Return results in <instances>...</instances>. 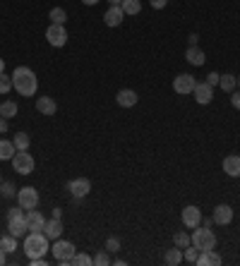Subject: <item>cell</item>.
<instances>
[{"label": "cell", "mask_w": 240, "mask_h": 266, "mask_svg": "<svg viewBox=\"0 0 240 266\" xmlns=\"http://www.w3.org/2000/svg\"><path fill=\"white\" fill-rule=\"evenodd\" d=\"M12 89H15L19 96H34L36 94V89H39V79L34 75V70L29 67H17L12 72Z\"/></svg>", "instance_id": "cell-1"}, {"label": "cell", "mask_w": 240, "mask_h": 266, "mask_svg": "<svg viewBox=\"0 0 240 266\" xmlns=\"http://www.w3.org/2000/svg\"><path fill=\"white\" fill-rule=\"evenodd\" d=\"M51 250L46 233H27L24 235V254L29 259L46 257V252Z\"/></svg>", "instance_id": "cell-2"}, {"label": "cell", "mask_w": 240, "mask_h": 266, "mask_svg": "<svg viewBox=\"0 0 240 266\" xmlns=\"http://www.w3.org/2000/svg\"><path fill=\"white\" fill-rule=\"evenodd\" d=\"M51 252H53V257H56V261L60 266H70V261L77 250H75V245H72L70 240H60V237H58L56 245L51 247Z\"/></svg>", "instance_id": "cell-3"}, {"label": "cell", "mask_w": 240, "mask_h": 266, "mask_svg": "<svg viewBox=\"0 0 240 266\" xmlns=\"http://www.w3.org/2000/svg\"><path fill=\"white\" fill-rule=\"evenodd\" d=\"M192 245H195V247H197V250H214L216 247V235L211 233V230H209V228H195V230H192Z\"/></svg>", "instance_id": "cell-4"}, {"label": "cell", "mask_w": 240, "mask_h": 266, "mask_svg": "<svg viewBox=\"0 0 240 266\" xmlns=\"http://www.w3.org/2000/svg\"><path fill=\"white\" fill-rule=\"evenodd\" d=\"M34 165H36V161H34V156L27 154V151H17L15 156H12V168H15V173H19V175H32Z\"/></svg>", "instance_id": "cell-5"}, {"label": "cell", "mask_w": 240, "mask_h": 266, "mask_svg": "<svg viewBox=\"0 0 240 266\" xmlns=\"http://www.w3.org/2000/svg\"><path fill=\"white\" fill-rule=\"evenodd\" d=\"M17 202H19V206H22L24 211H32V209H36V206H39V192H36V187L17 189Z\"/></svg>", "instance_id": "cell-6"}, {"label": "cell", "mask_w": 240, "mask_h": 266, "mask_svg": "<svg viewBox=\"0 0 240 266\" xmlns=\"http://www.w3.org/2000/svg\"><path fill=\"white\" fill-rule=\"evenodd\" d=\"M46 39L53 48H63L67 43V32H65V24H51L46 29Z\"/></svg>", "instance_id": "cell-7"}, {"label": "cell", "mask_w": 240, "mask_h": 266, "mask_svg": "<svg viewBox=\"0 0 240 266\" xmlns=\"http://www.w3.org/2000/svg\"><path fill=\"white\" fill-rule=\"evenodd\" d=\"M180 219H183V226L190 228V230H195V228L202 223V211L200 206H195V204H190V206H185L183 213H180Z\"/></svg>", "instance_id": "cell-8"}, {"label": "cell", "mask_w": 240, "mask_h": 266, "mask_svg": "<svg viewBox=\"0 0 240 266\" xmlns=\"http://www.w3.org/2000/svg\"><path fill=\"white\" fill-rule=\"evenodd\" d=\"M67 192H70L75 199H84V197L91 192V182L87 178H75V180L67 182Z\"/></svg>", "instance_id": "cell-9"}, {"label": "cell", "mask_w": 240, "mask_h": 266, "mask_svg": "<svg viewBox=\"0 0 240 266\" xmlns=\"http://www.w3.org/2000/svg\"><path fill=\"white\" fill-rule=\"evenodd\" d=\"M195 77L192 75H187V72H183V75H178L176 79H173V91L176 94H180V96H185V94H192V89H195Z\"/></svg>", "instance_id": "cell-10"}, {"label": "cell", "mask_w": 240, "mask_h": 266, "mask_svg": "<svg viewBox=\"0 0 240 266\" xmlns=\"http://www.w3.org/2000/svg\"><path fill=\"white\" fill-rule=\"evenodd\" d=\"M192 96H195V101L200 103V106H207L214 99V86H209L207 82H197L195 89H192Z\"/></svg>", "instance_id": "cell-11"}, {"label": "cell", "mask_w": 240, "mask_h": 266, "mask_svg": "<svg viewBox=\"0 0 240 266\" xmlns=\"http://www.w3.org/2000/svg\"><path fill=\"white\" fill-rule=\"evenodd\" d=\"M24 221H27V228H29V233H43V226H46V219H43V213L39 211H27L24 213Z\"/></svg>", "instance_id": "cell-12"}, {"label": "cell", "mask_w": 240, "mask_h": 266, "mask_svg": "<svg viewBox=\"0 0 240 266\" xmlns=\"http://www.w3.org/2000/svg\"><path fill=\"white\" fill-rule=\"evenodd\" d=\"M211 219H214L216 226H228V223L233 221V209L228 206V204H219V206L214 209V216H211Z\"/></svg>", "instance_id": "cell-13"}, {"label": "cell", "mask_w": 240, "mask_h": 266, "mask_svg": "<svg viewBox=\"0 0 240 266\" xmlns=\"http://www.w3.org/2000/svg\"><path fill=\"white\" fill-rule=\"evenodd\" d=\"M115 101H118L120 108H132V106H137L139 96H137V91H132V89H120L118 96H115Z\"/></svg>", "instance_id": "cell-14"}, {"label": "cell", "mask_w": 240, "mask_h": 266, "mask_svg": "<svg viewBox=\"0 0 240 266\" xmlns=\"http://www.w3.org/2000/svg\"><path fill=\"white\" fill-rule=\"evenodd\" d=\"M123 19H125V12H123V8H120V5H111V8L106 10L104 22L108 24V27H120V24H123Z\"/></svg>", "instance_id": "cell-15"}, {"label": "cell", "mask_w": 240, "mask_h": 266, "mask_svg": "<svg viewBox=\"0 0 240 266\" xmlns=\"http://www.w3.org/2000/svg\"><path fill=\"white\" fill-rule=\"evenodd\" d=\"M36 110H39L41 115H56L58 103L53 101L51 96H39V99H36Z\"/></svg>", "instance_id": "cell-16"}, {"label": "cell", "mask_w": 240, "mask_h": 266, "mask_svg": "<svg viewBox=\"0 0 240 266\" xmlns=\"http://www.w3.org/2000/svg\"><path fill=\"white\" fill-rule=\"evenodd\" d=\"M43 233H46L48 240H58V237L63 235V219H51V221H46V226H43Z\"/></svg>", "instance_id": "cell-17"}, {"label": "cell", "mask_w": 240, "mask_h": 266, "mask_svg": "<svg viewBox=\"0 0 240 266\" xmlns=\"http://www.w3.org/2000/svg\"><path fill=\"white\" fill-rule=\"evenodd\" d=\"M224 173L231 175V178H240V156L238 154H231V156L224 158Z\"/></svg>", "instance_id": "cell-18"}, {"label": "cell", "mask_w": 240, "mask_h": 266, "mask_svg": "<svg viewBox=\"0 0 240 266\" xmlns=\"http://www.w3.org/2000/svg\"><path fill=\"white\" fill-rule=\"evenodd\" d=\"M185 58H187V63L195 65V67H202V65L207 63V55H204V51H202V48H197V46H190V48H187Z\"/></svg>", "instance_id": "cell-19"}, {"label": "cell", "mask_w": 240, "mask_h": 266, "mask_svg": "<svg viewBox=\"0 0 240 266\" xmlns=\"http://www.w3.org/2000/svg\"><path fill=\"white\" fill-rule=\"evenodd\" d=\"M8 233L15 235V237H24V233H29V228H27V221L22 219H10L8 221Z\"/></svg>", "instance_id": "cell-20"}, {"label": "cell", "mask_w": 240, "mask_h": 266, "mask_svg": "<svg viewBox=\"0 0 240 266\" xmlns=\"http://www.w3.org/2000/svg\"><path fill=\"white\" fill-rule=\"evenodd\" d=\"M197 264H200V266H219V264H221V257H219L214 250H202L200 259H197Z\"/></svg>", "instance_id": "cell-21"}, {"label": "cell", "mask_w": 240, "mask_h": 266, "mask_svg": "<svg viewBox=\"0 0 240 266\" xmlns=\"http://www.w3.org/2000/svg\"><path fill=\"white\" fill-rule=\"evenodd\" d=\"M17 154L15 141L10 139H0V161H12V156Z\"/></svg>", "instance_id": "cell-22"}, {"label": "cell", "mask_w": 240, "mask_h": 266, "mask_svg": "<svg viewBox=\"0 0 240 266\" xmlns=\"http://www.w3.org/2000/svg\"><path fill=\"white\" fill-rule=\"evenodd\" d=\"M219 86H221L224 91H228V94H233L235 86H238V77H235V75H221V77H219Z\"/></svg>", "instance_id": "cell-23"}, {"label": "cell", "mask_w": 240, "mask_h": 266, "mask_svg": "<svg viewBox=\"0 0 240 266\" xmlns=\"http://www.w3.org/2000/svg\"><path fill=\"white\" fill-rule=\"evenodd\" d=\"M120 8H123L125 15H139V12H142V3H139V0H123Z\"/></svg>", "instance_id": "cell-24"}, {"label": "cell", "mask_w": 240, "mask_h": 266, "mask_svg": "<svg viewBox=\"0 0 240 266\" xmlns=\"http://www.w3.org/2000/svg\"><path fill=\"white\" fill-rule=\"evenodd\" d=\"M17 240H19V237H15V235H10V233L0 237V247L5 250V254H12V252L17 250Z\"/></svg>", "instance_id": "cell-25"}, {"label": "cell", "mask_w": 240, "mask_h": 266, "mask_svg": "<svg viewBox=\"0 0 240 266\" xmlns=\"http://www.w3.org/2000/svg\"><path fill=\"white\" fill-rule=\"evenodd\" d=\"M163 261H166L168 266H178L180 261H183V250H180V247H173V250H168L166 257H163Z\"/></svg>", "instance_id": "cell-26"}, {"label": "cell", "mask_w": 240, "mask_h": 266, "mask_svg": "<svg viewBox=\"0 0 240 266\" xmlns=\"http://www.w3.org/2000/svg\"><path fill=\"white\" fill-rule=\"evenodd\" d=\"M173 243H176V247L185 250V247H190V245H192V237H190V233H185V230H178V233L173 235Z\"/></svg>", "instance_id": "cell-27"}, {"label": "cell", "mask_w": 240, "mask_h": 266, "mask_svg": "<svg viewBox=\"0 0 240 266\" xmlns=\"http://www.w3.org/2000/svg\"><path fill=\"white\" fill-rule=\"evenodd\" d=\"M17 110H19V108H17V103H15V101H3V103H0V115L8 117V120H10V117H15V115H17Z\"/></svg>", "instance_id": "cell-28"}, {"label": "cell", "mask_w": 240, "mask_h": 266, "mask_svg": "<svg viewBox=\"0 0 240 266\" xmlns=\"http://www.w3.org/2000/svg\"><path fill=\"white\" fill-rule=\"evenodd\" d=\"M15 147H17V151H27L29 149V144H32V137L27 132H19V134H15Z\"/></svg>", "instance_id": "cell-29"}, {"label": "cell", "mask_w": 240, "mask_h": 266, "mask_svg": "<svg viewBox=\"0 0 240 266\" xmlns=\"http://www.w3.org/2000/svg\"><path fill=\"white\" fill-rule=\"evenodd\" d=\"M48 19H51V24H65L67 22V12L63 8H53L51 15H48Z\"/></svg>", "instance_id": "cell-30"}, {"label": "cell", "mask_w": 240, "mask_h": 266, "mask_svg": "<svg viewBox=\"0 0 240 266\" xmlns=\"http://www.w3.org/2000/svg\"><path fill=\"white\" fill-rule=\"evenodd\" d=\"M197 259H200V250L190 245V247H185L183 250V261H190V264H197Z\"/></svg>", "instance_id": "cell-31"}, {"label": "cell", "mask_w": 240, "mask_h": 266, "mask_svg": "<svg viewBox=\"0 0 240 266\" xmlns=\"http://www.w3.org/2000/svg\"><path fill=\"white\" fill-rule=\"evenodd\" d=\"M70 264H75V266H89V264H94V259L89 257V254H84V252H75V257H72V261Z\"/></svg>", "instance_id": "cell-32"}, {"label": "cell", "mask_w": 240, "mask_h": 266, "mask_svg": "<svg viewBox=\"0 0 240 266\" xmlns=\"http://www.w3.org/2000/svg\"><path fill=\"white\" fill-rule=\"evenodd\" d=\"M0 195L5 197V199H12V197H17L15 185H12V182H3V185H0Z\"/></svg>", "instance_id": "cell-33"}, {"label": "cell", "mask_w": 240, "mask_h": 266, "mask_svg": "<svg viewBox=\"0 0 240 266\" xmlns=\"http://www.w3.org/2000/svg\"><path fill=\"white\" fill-rule=\"evenodd\" d=\"M12 89V77H8L5 72H0V94L5 96Z\"/></svg>", "instance_id": "cell-34"}, {"label": "cell", "mask_w": 240, "mask_h": 266, "mask_svg": "<svg viewBox=\"0 0 240 266\" xmlns=\"http://www.w3.org/2000/svg\"><path fill=\"white\" fill-rule=\"evenodd\" d=\"M94 264L96 266H108L111 264V257H108V250H101L99 254L94 257Z\"/></svg>", "instance_id": "cell-35"}, {"label": "cell", "mask_w": 240, "mask_h": 266, "mask_svg": "<svg viewBox=\"0 0 240 266\" xmlns=\"http://www.w3.org/2000/svg\"><path fill=\"white\" fill-rule=\"evenodd\" d=\"M104 250L120 252V240H118V237H108V240H106V245H104Z\"/></svg>", "instance_id": "cell-36"}, {"label": "cell", "mask_w": 240, "mask_h": 266, "mask_svg": "<svg viewBox=\"0 0 240 266\" xmlns=\"http://www.w3.org/2000/svg\"><path fill=\"white\" fill-rule=\"evenodd\" d=\"M22 216H24L22 206H12V209H8V221L10 219H22Z\"/></svg>", "instance_id": "cell-37"}, {"label": "cell", "mask_w": 240, "mask_h": 266, "mask_svg": "<svg viewBox=\"0 0 240 266\" xmlns=\"http://www.w3.org/2000/svg\"><path fill=\"white\" fill-rule=\"evenodd\" d=\"M219 77H221L219 72H209V75H207V84L209 86H216V84H219Z\"/></svg>", "instance_id": "cell-38"}, {"label": "cell", "mask_w": 240, "mask_h": 266, "mask_svg": "<svg viewBox=\"0 0 240 266\" xmlns=\"http://www.w3.org/2000/svg\"><path fill=\"white\" fill-rule=\"evenodd\" d=\"M231 106L235 110H240V89L238 91H233V96H231Z\"/></svg>", "instance_id": "cell-39"}, {"label": "cell", "mask_w": 240, "mask_h": 266, "mask_svg": "<svg viewBox=\"0 0 240 266\" xmlns=\"http://www.w3.org/2000/svg\"><path fill=\"white\" fill-rule=\"evenodd\" d=\"M149 3H152L154 10H163V8L168 5V0H149Z\"/></svg>", "instance_id": "cell-40"}, {"label": "cell", "mask_w": 240, "mask_h": 266, "mask_svg": "<svg viewBox=\"0 0 240 266\" xmlns=\"http://www.w3.org/2000/svg\"><path fill=\"white\" fill-rule=\"evenodd\" d=\"M32 266H46V257H36V259H29Z\"/></svg>", "instance_id": "cell-41"}, {"label": "cell", "mask_w": 240, "mask_h": 266, "mask_svg": "<svg viewBox=\"0 0 240 266\" xmlns=\"http://www.w3.org/2000/svg\"><path fill=\"white\" fill-rule=\"evenodd\" d=\"M5 132H8V117L0 115V134H5Z\"/></svg>", "instance_id": "cell-42"}, {"label": "cell", "mask_w": 240, "mask_h": 266, "mask_svg": "<svg viewBox=\"0 0 240 266\" xmlns=\"http://www.w3.org/2000/svg\"><path fill=\"white\" fill-rule=\"evenodd\" d=\"M187 41H190V46H197V41H200V36H197V34H190V36H187Z\"/></svg>", "instance_id": "cell-43"}, {"label": "cell", "mask_w": 240, "mask_h": 266, "mask_svg": "<svg viewBox=\"0 0 240 266\" xmlns=\"http://www.w3.org/2000/svg\"><path fill=\"white\" fill-rule=\"evenodd\" d=\"M211 223H214V219H202V226L204 228H211Z\"/></svg>", "instance_id": "cell-44"}, {"label": "cell", "mask_w": 240, "mask_h": 266, "mask_svg": "<svg viewBox=\"0 0 240 266\" xmlns=\"http://www.w3.org/2000/svg\"><path fill=\"white\" fill-rule=\"evenodd\" d=\"M53 219H63V209H53Z\"/></svg>", "instance_id": "cell-45"}, {"label": "cell", "mask_w": 240, "mask_h": 266, "mask_svg": "<svg viewBox=\"0 0 240 266\" xmlns=\"http://www.w3.org/2000/svg\"><path fill=\"white\" fill-rule=\"evenodd\" d=\"M5 264V250H3V247H0V266Z\"/></svg>", "instance_id": "cell-46"}, {"label": "cell", "mask_w": 240, "mask_h": 266, "mask_svg": "<svg viewBox=\"0 0 240 266\" xmlns=\"http://www.w3.org/2000/svg\"><path fill=\"white\" fill-rule=\"evenodd\" d=\"M82 3H84V5H89V8H91V5H96L99 0H82Z\"/></svg>", "instance_id": "cell-47"}, {"label": "cell", "mask_w": 240, "mask_h": 266, "mask_svg": "<svg viewBox=\"0 0 240 266\" xmlns=\"http://www.w3.org/2000/svg\"><path fill=\"white\" fill-rule=\"evenodd\" d=\"M0 72H5V60L0 58Z\"/></svg>", "instance_id": "cell-48"}, {"label": "cell", "mask_w": 240, "mask_h": 266, "mask_svg": "<svg viewBox=\"0 0 240 266\" xmlns=\"http://www.w3.org/2000/svg\"><path fill=\"white\" fill-rule=\"evenodd\" d=\"M108 3H111V5H120V3H123V0H108Z\"/></svg>", "instance_id": "cell-49"}, {"label": "cell", "mask_w": 240, "mask_h": 266, "mask_svg": "<svg viewBox=\"0 0 240 266\" xmlns=\"http://www.w3.org/2000/svg\"><path fill=\"white\" fill-rule=\"evenodd\" d=\"M0 185H3V175H0Z\"/></svg>", "instance_id": "cell-50"}, {"label": "cell", "mask_w": 240, "mask_h": 266, "mask_svg": "<svg viewBox=\"0 0 240 266\" xmlns=\"http://www.w3.org/2000/svg\"><path fill=\"white\" fill-rule=\"evenodd\" d=\"M238 86H240V75H238Z\"/></svg>", "instance_id": "cell-51"}]
</instances>
